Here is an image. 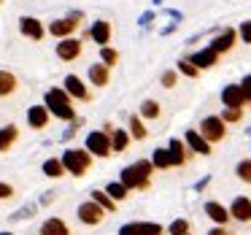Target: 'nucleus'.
Returning a JSON list of instances; mask_svg holds the SVG:
<instances>
[{
    "mask_svg": "<svg viewBox=\"0 0 251 235\" xmlns=\"http://www.w3.org/2000/svg\"><path fill=\"white\" fill-rule=\"evenodd\" d=\"M65 92L68 95H73V98H87V87L81 84V78H76V76H68L65 78Z\"/></svg>",
    "mask_w": 251,
    "mask_h": 235,
    "instance_id": "2eb2a0df",
    "label": "nucleus"
},
{
    "mask_svg": "<svg viewBox=\"0 0 251 235\" xmlns=\"http://www.w3.org/2000/svg\"><path fill=\"white\" fill-rule=\"evenodd\" d=\"M130 130H132V135H135V138H146V130H143V125H141L138 116H132V119H130Z\"/></svg>",
    "mask_w": 251,
    "mask_h": 235,
    "instance_id": "2f4dec72",
    "label": "nucleus"
},
{
    "mask_svg": "<svg viewBox=\"0 0 251 235\" xmlns=\"http://www.w3.org/2000/svg\"><path fill=\"white\" fill-rule=\"evenodd\" d=\"M87 152L100 154V157L111 154V138L105 135V132H89V138H87Z\"/></svg>",
    "mask_w": 251,
    "mask_h": 235,
    "instance_id": "39448f33",
    "label": "nucleus"
},
{
    "mask_svg": "<svg viewBox=\"0 0 251 235\" xmlns=\"http://www.w3.org/2000/svg\"><path fill=\"white\" fill-rule=\"evenodd\" d=\"M44 235H71V230H68V224L62 219H49L44 224Z\"/></svg>",
    "mask_w": 251,
    "mask_h": 235,
    "instance_id": "aec40b11",
    "label": "nucleus"
},
{
    "mask_svg": "<svg viewBox=\"0 0 251 235\" xmlns=\"http://www.w3.org/2000/svg\"><path fill=\"white\" fill-rule=\"evenodd\" d=\"M240 89H243L246 100L251 103V76H246V78H243V84H240Z\"/></svg>",
    "mask_w": 251,
    "mask_h": 235,
    "instance_id": "4c0bfd02",
    "label": "nucleus"
},
{
    "mask_svg": "<svg viewBox=\"0 0 251 235\" xmlns=\"http://www.w3.org/2000/svg\"><path fill=\"white\" fill-rule=\"evenodd\" d=\"M57 54H60L62 60H76V57L81 54V41H76V38H65L60 46H57Z\"/></svg>",
    "mask_w": 251,
    "mask_h": 235,
    "instance_id": "9d476101",
    "label": "nucleus"
},
{
    "mask_svg": "<svg viewBox=\"0 0 251 235\" xmlns=\"http://www.w3.org/2000/svg\"><path fill=\"white\" fill-rule=\"evenodd\" d=\"M186 230H189L186 219H176V222L170 224V235H186Z\"/></svg>",
    "mask_w": 251,
    "mask_h": 235,
    "instance_id": "7c9ffc66",
    "label": "nucleus"
},
{
    "mask_svg": "<svg viewBox=\"0 0 251 235\" xmlns=\"http://www.w3.org/2000/svg\"><path fill=\"white\" fill-rule=\"evenodd\" d=\"M103 208L98 206V203H81L78 206V219L81 222H87V224H98V222H103Z\"/></svg>",
    "mask_w": 251,
    "mask_h": 235,
    "instance_id": "423d86ee",
    "label": "nucleus"
},
{
    "mask_svg": "<svg viewBox=\"0 0 251 235\" xmlns=\"http://www.w3.org/2000/svg\"><path fill=\"white\" fill-rule=\"evenodd\" d=\"M62 165H65V170H71L73 176H84L89 168V154L84 152V149H68V152L62 154Z\"/></svg>",
    "mask_w": 251,
    "mask_h": 235,
    "instance_id": "7ed1b4c3",
    "label": "nucleus"
},
{
    "mask_svg": "<svg viewBox=\"0 0 251 235\" xmlns=\"http://www.w3.org/2000/svg\"><path fill=\"white\" fill-rule=\"evenodd\" d=\"M141 114L149 116V119H157V116H159V105L154 103V100H146V103L141 105Z\"/></svg>",
    "mask_w": 251,
    "mask_h": 235,
    "instance_id": "c756f323",
    "label": "nucleus"
},
{
    "mask_svg": "<svg viewBox=\"0 0 251 235\" xmlns=\"http://www.w3.org/2000/svg\"><path fill=\"white\" fill-rule=\"evenodd\" d=\"M205 213L213 219V222H219V224H224L229 219V211L224 206H219V203H205Z\"/></svg>",
    "mask_w": 251,
    "mask_h": 235,
    "instance_id": "f3484780",
    "label": "nucleus"
},
{
    "mask_svg": "<svg viewBox=\"0 0 251 235\" xmlns=\"http://www.w3.org/2000/svg\"><path fill=\"white\" fill-rule=\"evenodd\" d=\"M76 27H78V19H60V22H51V33H54L57 38H65V35L73 33Z\"/></svg>",
    "mask_w": 251,
    "mask_h": 235,
    "instance_id": "ddd939ff",
    "label": "nucleus"
},
{
    "mask_svg": "<svg viewBox=\"0 0 251 235\" xmlns=\"http://www.w3.org/2000/svg\"><path fill=\"white\" fill-rule=\"evenodd\" d=\"M229 216H235L238 222H251V200L249 197H235L232 208H229Z\"/></svg>",
    "mask_w": 251,
    "mask_h": 235,
    "instance_id": "1a4fd4ad",
    "label": "nucleus"
},
{
    "mask_svg": "<svg viewBox=\"0 0 251 235\" xmlns=\"http://www.w3.org/2000/svg\"><path fill=\"white\" fill-rule=\"evenodd\" d=\"M19 22H22V33H25V35H30V38H35V41L44 38V27H41L38 19L25 17V19H19Z\"/></svg>",
    "mask_w": 251,
    "mask_h": 235,
    "instance_id": "9b49d317",
    "label": "nucleus"
},
{
    "mask_svg": "<svg viewBox=\"0 0 251 235\" xmlns=\"http://www.w3.org/2000/svg\"><path fill=\"white\" fill-rule=\"evenodd\" d=\"M208 235H229V233H224V230H211Z\"/></svg>",
    "mask_w": 251,
    "mask_h": 235,
    "instance_id": "a19ab883",
    "label": "nucleus"
},
{
    "mask_svg": "<svg viewBox=\"0 0 251 235\" xmlns=\"http://www.w3.org/2000/svg\"><path fill=\"white\" fill-rule=\"evenodd\" d=\"M14 195V189L8 184H3V181H0V200H6V197H11Z\"/></svg>",
    "mask_w": 251,
    "mask_h": 235,
    "instance_id": "58836bf2",
    "label": "nucleus"
},
{
    "mask_svg": "<svg viewBox=\"0 0 251 235\" xmlns=\"http://www.w3.org/2000/svg\"><path fill=\"white\" fill-rule=\"evenodd\" d=\"M105 195H111V200H125L127 197V186L122 184H108V189H105Z\"/></svg>",
    "mask_w": 251,
    "mask_h": 235,
    "instance_id": "cd10ccee",
    "label": "nucleus"
},
{
    "mask_svg": "<svg viewBox=\"0 0 251 235\" xmlns=\"http://www.w3.org/2000/svg\"><path fill=\"white\" fill-rule=\"evenodd\" d=\"M27 119H30V125H33L35 130H41V127L49 122V111L41 108V105H33V108H30V114H27Z\"/></svg>",
    "mask_w": 251,
    "mask_h": 235,
    "instance_id": "dca6fc26",
    "label": "nucleus"
},
{
    "mask_svg": "<svg viewBox=\"0 0 251 235\" xmlns=\"http://www.w3.org/2000/svg\"><path fill=\"white\" fill-rule=\"evenodd\" d=\"M162 84H165V87H173V84H176V73L168 71V73L162 76Z\"/></svg>",
    "mask_w": 251,
    "mask_h": 235,
    "instance_id": "ea45409f",
    "label": "nucleus"
},
{
    "mask_svg": "<svg viewBox=\"0 0 251 235\" xmlns=\"http://www.w3.org/2000/svg\"><path fill=\"white\" fill-rule=\"evenodd\" d=\"M62 159H46V165H44V173L46 176H51V179H57V176H62Z\"/></svg>",
    "mask_w": 251,
    "mask_h": 235,
    "instance_id": "bb28decb",
    "label": "nucleus"
},
{
    "mask_svg": "<svg viewBox=\"0 0 251 235\" xmlns=\"http://www.w3.org/2000/svg\"><path fill=\"white\" fill-rule=\"evenodd\" d=\"M89 78H92V84H98V87H105V84H108V65H92L89 68Z\"/></svg>",
    "mask_w": 251,
    "mask_h": 235,
    "instance_id": "412c9836",
    "label": "nucleus"
},
{
    "mask_svg": "<svg viewBox=\"0 0 251 235\" xmlns=\"http://www.w3.org/2000/svg\"><path fill=\"white\" fill-rule=\"evenodd\" d=\"M92 38H95V44H108L111 41V25L108 22H95V27H92Z\"/></svg>",
    "mask_w": 251,
    "mask_h": 235,
    "instance_id": "a211bd4d",
    "label": "nucleus"
},
{
    "mask_svg": "<svg viewBox=\"0 0 251 235\" xmlns=\"http://www.w3.org/2000/svg\"><path fill=\"white\" fill-rule=\"evenodd\" d=\"M92 197H95V203H98V206H105V211H114V200H111V197L105 195V192L95 189V192H92Z\"/></svg>",
    "mask_w": 251,
    "mask_h": 235,
    "instance_id": "c85d7f7f",
    "label": "nucleus"
},
{
    "mask_svg": "<svg viewBox=\"0 0 251 235\" xmlns=\"http://www.w3.org/2000/svg\"><path fill=\"white\" fill-rule=\"evenodd\" d=\"M0 235H11V233H0Z\"/></svg>",
    "mask_w": 251,
    "mask_h": 235,
    "instance_id": "79ce46f5",
    "label": "nucleus"
},
{
    "mask_svg": "<svg viewBox=\"0 0 251 235\" xmlns=\"http://www.w3.org/2000/svg\"><path fill=\"white\" fill-rule=\"evenodd\" d=\"M178 71L186 73V76H197V68L192 65V62H178Z\"/></svg>",
    "mask_w": 251,
    "mask_h": 235,
    "instance_id": "c9c22d12",
    "label": "nucleus"
},
{
    "mask_svg": "<svg viewBox=\"0 0 251 235\" xmlns=\"http://www.w3.org/2000/svg\"><path fill=\"white\" fill-rule=\"evenodd\" d=\"M168 152H170V159H173V165H184L186 154H184V143H181V141H170Z\"/></svg>",
    "mask_w": 251,
    "mask_h": 235,
    "instance_id": "5701e85b",
    "label": "nucleus"
},
{
    "mask_svg": "<svg viewBox=\"0 0 251 235\" xmlns=\"http://www.w3.org/2000/svg\"><path fill=\"white\" fill-rule=\"evenodd\" d=\"M151 165H157V168H170V165H173V159H170V152H168V149H157V152H154Z\"/></svg>",
    "mask_w": 251,
    "mask_h": 235,
    "instance_id": "393cba45",
    "label": "nucleus"
},
{
    "mask_svg": "<svg viewBox=\"0 0 251 235\" xmlns=\"http://www.w3.org/2000/svg\"><path fill=\"white\" fill-rule=\"evenodd\" d=\"M216 60H219V54L213 49H202L192 57V65L195 68H211V65H216Z\"/></svg>",
    "mask_w": 251,
    "mask_h": 235,
    "instance_id": "f8f14e48",
    "label": "nucleus"
},
{
    "mask_svg": "<svg viewBox=\"0 0 251 235\" xmlns=\"http://www.w3.org/2000/svg\"><path fill=\"white\" fill-rule=\"evenodd\" d=\"M186 143H189V146L195 149L197 154H208V152H211V146H208V141L200 135V132H195V130H189V132H186Z\"/></svg>",
    "mask_w": 251,
    "mask_h": 235,
    "instance_id": "4468645a",
    "label": "nucleus"
},
{
    "mask_svg": "<svg viewBox=\"0 0 251 235\" xmlns=\"http://www.w3.org/2000/svg\"><path fill=\"white\" fill-rule=\"evenodd\" d=\"M17 135H19V130H17L14 125L3 127V130H0V152H6V149L11 146L14 141H17Z\"/></svg>",
    "mask_w": 251,
    "mask_h": 235,
    "instance_id": "4be33fe9",
    "label": "nucleus"
},
{
    "mask_svg": "<svg viewBox=\"0 0 251 235\" xmlns=\"http://www.w3.org/2000/svg\"><path fill=\"white\" fill-rule=\"evenodd\" d=\"M232 44H235V33H232V30H227L224 35H219V38L213 41V44H211V49L216 52V54H222V52L232 49Z\"/></svg>",
    "mask_w": 251,
    "mask_h": 235,
    "instance_id": "6ab92c4d",
    "label": "nucleus"
},
{
    "mask_svg": "<svg viewBox=\"0 0 251 235\" xmlns=\"http://www.w3.org/2000/svg\"><path fill=\"white\" fill-rule=\"evenodd\" d=\"M240 38H243L246 44H251V22H243V25H240Z\"/></svg>",
    "mask_w": 251,
    "mask_h": 235,
    "instance_id": "e433bc0d",
    "label": "nucleus"
},
{
    "mask_svg": "<svg viewBox=\"0 0 251 235\" xmlns=\"http://www.w3.org/2000/svg\"><path fill=\"white\" fill-rule=\"evenodd\" d=\"M100 57H103L105 65H114L116 60H119V54H116L114 49H108V46H103V52H100Z\"/></svg>",
    "mask_w": 251,
    "mask_h": 235,
    "instance_id": "72a5a7b5",
    "label": "nucleus"
},
{
    "mask_svg": "<svg viewBox=\"0 0 251 235\" xmlns=\"http://www.w3.org/2000/svg\"><path fill=\"white\" fill-rule=\"evenodd\" d=\"M46 108L54 116H60V119H73V105L68 100L65 89H49L46 92Z\"/></svg>",
    "mask_w": 251,
    "mask_h": 235,
    "instance_id": "f03ea898",
    "label": "nucleus"
},
{
    "mask_svg": "<svg viewBox=\"0 0 251 235\" xmlns=\"http://www.w3.org/2000/svg\"><path fill=\"white\" fill-rule=\"evenodd\" d=\"M14 87H17V78L8 71H0V95H11Z\"/></svg>",
    "mask_w": 251,
    "mask_h": 235,
    "instance_id": "b1692460",
    "label": "nucleus"
},
{
    "mask_svg": "<svg viewBox=\"0 0 251 235\" xmlns=\"http://www.w3.org/2000/svg\"><path fill=\"white\" fill-rule=\"evenodd\" d=\"M119 235H162V227L149 224V222H138V224H125L119 230Z\"/></svg>",
    "mask_w": 251,
    "mask_h": 235,
    "instance_id": "0eeeda50",
    "label": "nucleus"
},
{
    "mask_svg": "<svg viewBox=\"0 0 251 235\" xmlns=\"http://www.w3.org/2000/svg\"><path fill=\"white\" fill-rule=\"evenodd\" d=\"M200 135L205 138L208 143H211V141H222V138H224V122H222V116H208V119H202Z\"/></svg>",
    "mask_w": 251,
    "mask_h": 235,
    "instance_id": "20e7f679",
    "label": "nucleus"
},
{
    "mask_svg": "<svg viewBox=\"0 0 251 235\" xmlns=\"http://www.w3.org/2000/svg\"><path fill=\"white\" fill-rule=\"evenodd\" d=\"M240 119V108H227L222 116V122H238Z\"/></svg>",
    "mask_w": 251,
    "mask_h": 235,
    "instance_id": "f704fd0d",
    "label": "nucleus"
},
{
    "mask_svg": "<svg viewBox=\"0 0 251 235\" xmlns=\"http://www.w3.org/2000/svg\"><path fill=\"white\" fill-rule=\"evenodd\" d=\"M127 132L125 130H114V141H111V152H125V146H127Z\"/></svg>",
    "mask_w": 251,
    "mask_h": 235,
    "instance_id": "a878e982",
    "label": "nucleus"
},
{
    "mask_svg": "<svg viewBox=\"0 0 251 235\" xmlns=\"http://www.w3.org/2000/svg\"><path fill=\"white\" fill-rule=\"evenodd\" d=\"M222 100H224V105H227V108H240V105L246 103V95H243V89H240V87L229 84V87H224Z\"/></svg>",
    "mask_w": 251,
    "mask_h": 235,
    "instance_id": "6e6552de",
    "label": "nucleus"
},
{
    "mask_svg": "<svg viewBox=\"0 0 251 235\" xmlns=\"http://www.w3.org/2000/svg\"><path fill=\"white\" fill-rule=\"evenodd\" d=\"M238 176H240L243 181H249V184H251V159H246V162L238 165Z\"/></svg>",
    "mask_w": 251,
    "mask_h": 235,
    "instance_id": "473e14b6",
    "label": "nucleus"
},
{
    "mask_svg": "<svg viewBox=\"0 0 251 235\" xmlns=\"http://www.w3.org/2000/svg\"><path fill=\"white\" fill-rule=\"evenodd\" d=\"M154 165L146 162V159H141V162L130 165V168L122 170V184L127 186V189H146L149 186V173H151Z\"/></svg>",
    "mask_w": 251,
    "mask_h": 235,
    "instance_id": "f257e3e1",
    "label": "nucleus"
}]
</instances>
